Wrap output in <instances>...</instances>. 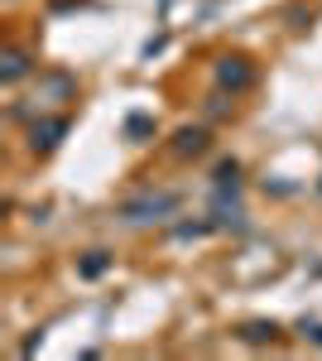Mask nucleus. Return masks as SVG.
Returning <instances> with one entry per match:
<instances>
[{"label": "nucleus", "mask_w": 322, "mask_h": 361, "mask_svg": "<svg viewBox=\"0 0 322 361\" xmlns=\"http://www.w3.org/2000/svg\"><path fill=\"white\" fill-rule=\"evenodd\" d=\"M274 333H279L274 323H245V337L250 342H274Z\"/></svg>", "instance_id": "0eeeda50"}, {"label": "nucleus", "mask_w": 322, "mask_h": 361, "mask_svg": "<svg viewBox=\"0 0 322 361\" xmlns=\"http://www.w3.org/2000/svg\"><path fill=\"white\" fill-rule=\"evenodd\" d=\"M25 73H29V58L25 54H5V68H0V78H5V82H20Z\"/></svg>", "instance_id": "39448f33"}, {"label": "nucleus", "mask_w": 322, "mask_h": 361, "mask_svg": "<svg viewBox=\"0 0 322 361\" xmlns=\"http://www.w3.org/2000/svg\"><path fill=\"white\" fill-rule=\"evenodd\" d=\"M250 78H255V73H250L245 58H221V63H216V82L221 87H250Z\"/></svg>", "instance_id": "f03ea898"}, {"label": "nucleus", "mask_w": 322, "mask_h": 361, "mask_svg": "<svg viewBox=\"0 0 322 361\" xmlns=\"http://www.w3.org/2000/svg\"><path fill=\"white\" fill-rule=\"evenodd\" d=\"M63 135H68V121H44V126H34V140H29V145H34L39 154H49Z\"/></svg>", "instance_id": "7ed1b4c3"}, {"label": "nucleus", "mask_w": 322, "mask_h": 361, "mask_svg": "<svg viewBox=\"0 0 322 361\" xmlns=\"http://www.w3.org/2000/svg\"><path fill=\"white\" fill-rule=\"evenodd\" d=\"M173 207H178V197L173 193H149V197H135V202H125V207H120V217H130V222H159V217H168V212H173Z\"/></svg>", "instance_id": "f257e3e1"}, {"label": "nucleus", "mask_w": 322, "mask_h": 361, "mask_svg": "<svg viewBox=\"0 0 322 361\" xmlns=\"http://www.w3.org/2000/svg\"><path fill=\"white\" fill-rule=\"evenodd\" d=\"M106 265H111V260H106V250H92V255L82 260V275H87V279H97L101 270H106Z\"/></svg>", "instance_id": "423d86ee"}, {"label": "nucleus", "mask_w": 322, "mask_h": 361, "mask_svg": "<svg viewBox=\"0 0 322 361\" xmlns=\"http://www.w3.org/2000/svg\"><path fill=\"white\" fill-rule=\"evenodd\" d=\"M178 154H202L207 149V135L202 130H178V145H173Z\"/></svg>", "instance_id": "20e7f679"}]
</instances>
